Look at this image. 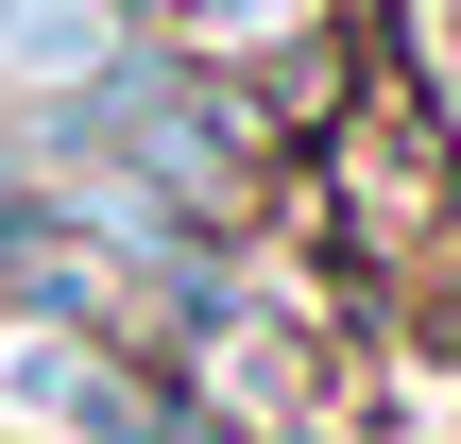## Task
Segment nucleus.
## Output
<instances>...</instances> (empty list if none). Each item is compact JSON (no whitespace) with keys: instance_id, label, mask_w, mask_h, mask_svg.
<instances>
[{"instance_id":"nucleus-1","label":"nucleus","mask_w":461,"mask_h":444,"mask_svg":"<svg viewBox=\"0 0 461 444\" xmlns=\"http://www.w3.org/2000/svg\"><path fill=\"white\" fill-rule=\"evenodd\" d=\"M68 137H120V154H137V171H154L188 222H240V205H257V103H240V86H205V51L120 68V86H103Z\"/></svg>"},{"instance_id":"nucleus-2","label":"nucleus","mask_w":461,"mask_h":444,"mask_svg":"<svg viewBox=\"0 0 461 444\" xmlns=\"http://www.w3.org/2000/svg\"><path fill=\"white\" fill-rule=\"evenodd\" d=\"M342 222L376 240V257H445V222H461V154H445V120H428V86L411 68H376L359 86V120H342Z\"/></svg>"},{"instance_id":"nucleus-3","label":"nucleus","mask_w":461,"mask_h":444,"mask_svg":"<svg viewBox=\"0 0 461 444\" xmlns=\"http://www.w3.org/2000/svg\"><path fill=\"white\" fill-rule=\"evenodd\" d=\"M291 17H308V0H188V51H222V34L257 51V34H291Z\"/></svg>"}]
</instances>
